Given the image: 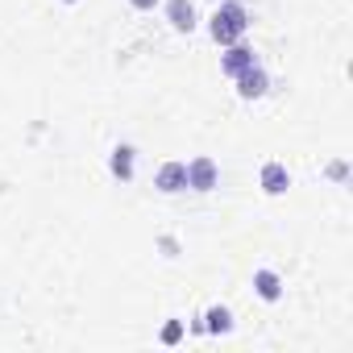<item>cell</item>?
Instances as JSON below:
<instances>
[{
    "label": "cell",
    "mask_w": 353,
    "mask_h": 353,
    "mask_svg": "<svg viewBox=\"0 0 353 353\" xmlns=\"http://www.w3.org/2000/svg\"><path fill=\"white\" fill-rule=\"evenodd\" d=\"M188 188L192 192H212L216 188V162L212 158H192L188 162Z\"/></svg>",
    "instance_id": "obj_3"
},
{
    "label": "cell",
    "mask_w": 353,
    "mask_h": 353,
    "mask_svg": "<svg viewBox=\"0 0 353 353\" xmlns=\"http://www.w3.org/2000/svg\"><path fill=\"white\" fill-rule=\"evenodd\" d=\"M133 154H137L133 145H117V150H112V158H108V166H112V174H117L121 183H129V179H133Z\"/></svg>",
    "instance_id": "obj_8"
},
{
    "label": "cell",
    "mask_w": 353,
    "mask_h": 353,
    "mask_svg": "<svg viewBox=\"0 0 353 353\" xmlns=\"http://www.w3.org/2000/svg\"><path fill=\"white\" fill-rule=\"evenodd\" d=\"M204 328H208V332H229V328H233L229 307H208V312H204Z\"/></svg>",
    "instance_id": "obj_10"
},
{
    "label": "cell",
    "mask_w": 353,
    "mask_h": 353,
    "mask_svg": "<svg viewBox=\"0 0 353 353\" xmlns=\"http://www.w3.org/2000/svg\"><path fill=\"white\" fill-rule=\"evenodd\" d=\"M179 336H183V324H179V320H170V324L162 328V345H174Z\"/></svg>",
    "instance_id": "obj_11"
},
{
    "label": "cell",
    "mask_w": 353,
    "mask_h": 353,
    "mask_svg": "<svg viewBox=\"0 0 353 353\" xmlns=\"http://www.w3.org/2000/svg\"><path fill=\"white\" fill-rule=\"evenodd\" d=\"M166 17H170V26L179 30V34H192L196 30V5H192V0H170Z\"/></svg>",
    "instance_id": "obj_7"
},
{
    "label": "cell",
    "mask_w": 353,
    "mask_h": 353,
    "mask_svg": "<svg viewBox=\"0 0 353 353\" xmlns=\"http://www.w3.org/2000/svg\"><path fill=\"white\" fill-rule=\"evenodd\" d=\"M129 5H133V9H141V13H150V9L158 5V0H129Z\"/></svg>",
    "instance_id": "obj_12"
},
{
    "label": "cell",
    "mask_w": 353,
    "mask_h": 353,
    "mask_svg": "<svg viewBox=\"0 0 353 353\" xmlns=\"http://www.w3.org/2000/svg\"><path fill=\"white\" fill-rule=\"evenodd\" d=\"M245 30H250V17H245V9L237 5V0H229V5H221V9L212 13V38H216L221 46L241 42Z\"/></svg>",
    "instance_id": "obj_1"
},
{
    "label": "cell",
    "mask_w": 353,
    "mask_h": 353,
    "mask_svg": "<svg viewBox=\"0 0 353 353\" xmlns=\"http://www.w3.org/2000/svg\"><path fill=\"white\" fill-rule=\"evenodd\" d=\"M254 63H258V59H254V50H250V46H241V42H233V46L221 54V71H225V75H241V71H245V67H254Z\"/></svg>",
    "instance_id": "obj_5"
},
{
    "label": "cell",
    "mask_w": 353,
    "mask_h": 353,
    "mask_svg": "<svg viewBox=\"0 0 353 353\" xmlns=\"http://www.w3.org/2000/svg\"><path fill=\"white\" fill-rule=\"evenodd\" d=\"M254 291H258L266 303H274V299L283 295V279H279L274 270H258V274H254Z\"/></svg>",
    "instance_id": "obj_9"
},
{
    "label": "cell",
    "mask_w": 353,
    "mask_h": 353,
    "mask_svg": "<svg viewBox=\"0 0 353 353\" xmlns=\"http://www.w3.org/2000/svg\"><path fill=\"white\" fill-rule=\"evenodd\" d=\"M67 5H75V0H67Z\"/></svg>",
    "instance_id": "obj_13"
},
{
    "label": "cell",
    "mask_w": 353,
    "mask_h": 353,
    "mask_svg": "<svg viewBox=\"0 0 353 353\" xmlns=\"http://www.w3.org/2000/svg\"><path fill=\"white\" fill-rule=\"evenodd\" d=\"M154 183H158V192H166V196H170V192H183V188H188V162H162Z\"/></svg>",
    "instance_id": "obj_4"
},
{
    "label": "cell",
    "mask_w": 353,
    "mask_h": 353,
    "mask_svg": "<svg viewBox=\"0 0 353 353\" xmlns=\"http://www.w3.org/2000/svg\"><path fill=\"white\" fill-rule=\"evenodd\" d=\"M287 188H291L287 166H283V162H266V166H262V192H266V196H283Z\"/></svg>",
    "instance_id": "obj_6"
},
{
    "label": "cell",
    "mask_w": 353,
    "mask_h": 353,
    "mask_svg": "<svg viewBox=\"0 0 353 353\" xmlns=\"http://www.w3.org/2000/svg\"><path fill=\"white\" fill-rule=\"evenodd\" d=\"M233 79H237V96H241V100H262V96H266V88H270V75H266L258 63H254V67H245V71H241V75H233Z\"/></svg>",
    "instance_id": "obj_2"
}]
</instances>
